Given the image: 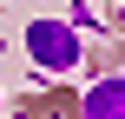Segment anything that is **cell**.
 Returning <instances> with one entry per match:
<instances>
[{"label":"cell","instance_id":"cell-1","mask_svg":"<svg viewBox=\"0 0 125 119\" xmlns=\"http://www.w3.org/2000/svg\"><path fill=\"white\" fill-rule=\"evenodd\" d=\"M26 53H33L40 73H73L79 66V33L66 20H40V26H26Z\"/></svg>","mask_w":125,"mask_h":119},{"label":"cell","instance_id":"cell-2","mask_svg":"<svg viewBox=\"0 0 125 119\" xmlns=\"http://www.w3.org/2000/svg\"><path fill=\"white\" fill-rule=\"evenodd\" d=\"M86 119H125V79H105L86 93Z\"/></svg>","mask_w":125,"mask_h":119}]
</instances>
